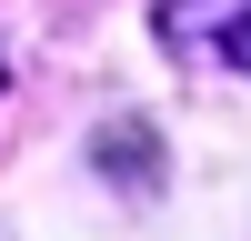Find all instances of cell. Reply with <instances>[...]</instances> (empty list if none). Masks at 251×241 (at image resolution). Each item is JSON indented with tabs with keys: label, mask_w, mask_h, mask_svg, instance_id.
<instances>
[{
	"label": "cell",
	"mask_w": 251,
	"mask_h": 241,
	"mask_svg": "<svg viewBox=\"0 0 251 241\" xmlns=\"http://www.w3.org/2000/svg\"><path fill=\"white\" fill-rule=\"evenodd\" d=\"M161 40L191 71H251V0H161Z\"/></svg>",
	"instance_id": "obj_1"
}]
</instances>
